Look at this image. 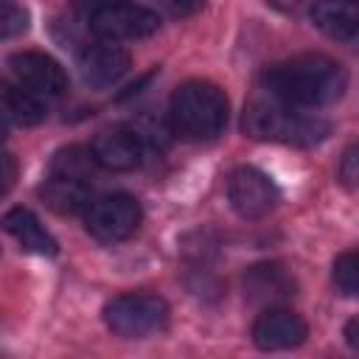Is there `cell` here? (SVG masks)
<instances>
[{
	"instance_id": "ac0fdd59",
	"label": "cell",
	"mask_w": 359,
	"mask_h": 359,
	"mask_svg": "<svg viewBox=\"0 0 359 359\" xmlns=\"http://www.w3.org/2000/svg\"><path fill=\"white\" fill-rule=\"evenodd\" d=\"M28 31V11L14 0H0V39H14Z\"/></svg>"
},
{
	"instance_id": "9a60e30c",
	"label": "cell",
	"mask_w": 359,
	"mask_h": 359,
	"mask_svg": "<svg viewBox=\"0 0 359 359\" xmlns=\"http://www.w3.org/2000/svg\"><path fill=\"white\" fill-rule=\"evenodd\" d=\"M39 194H42L45 205L53 208L56 213H76L90 205L87 182H76V180H65V177H50L39 188Z\"/></svg>"
},
{
	"instance_id": "d4e9b609",
	"label": "cell",
	"mask_w": 359,
	"mask_h": 359,
	"mask_svg": "<svg viewBox=\"0 0 359 359\" xmlns=\"http://www.w3.org/2000/svg\"><path fill=\"white\" fill-rule=\"evenodd\" d=\"M6 137V121H0V140Z\"/></svg>"
},
{
	"instance_id": "6da1fadb",
	"label": "cell",
	"mask_w": 359,
	"mask_h": 359,
	"mask_svg": "<svg viewBox=\"0 0 359 359\" xmlns=\"http://www.w3.org/2000/svg\"><path fill=\"white\" fill-rule=\"evenodd\" d=\"M348 79L339 62L323 53H300L283 65H275L264 76V90L292 107H325L334 104Z\"/></svg>"
},
{
	"instance_id": "603a6c76",
	"label": "cell",
	"mask_w": 359,
	"mask_h": 359,
	"mask_svg": "<svg viewBox=\"0 0 359 359\" xmlns=\"http://www.w3.org/2000/svg\"><path fill=\"white\" fill-rule=\"evenodd\" d=\"M266 6H272V8H278V11H297L306 0H264Z\"/></svg>"
},
{
	"instance_id": "3957f363",
	"label": "cell",
	"mask_w": 359,
	"mask_h": 359,
	"mask_svg": "<svg viewBox=\"0 0 359 359\" xmlns=\"http://www.w3.org/2000/svg\"><path fill=\"white\" fill-rule=\"evenodd\" d=\"M168 126L185 140H213L227 126V95L202 79L185 81L174 90L168 107Z\"/></svg>"
},
{
	"instance_id": "ffe728a7",
	"label": "cell",
	"mask_w": 359,
	"mask_h": 359,
	"mask_svg": "<svg viewBox=\"0 0 359 359\" xmlns=\"http://www.w3.org/2000/svg\"><path fill=\"white\" fill-rule=\"evenodd\" d=\"M14 180H17V160H14V154H0V199L11 191Z\"/></svg>"
},
{
	"instance_id": "7c38bea8",
	"label": "cell",
	"mask_w": 359,
	"mask_h": 359,
	"mask_svg": "<svg viewBox=\"0 0 359 359\" xmlns=\"http://www.w3.org/2000/svg\"><path fill=\"white\" fill-rule=\"evenodd\" d=\"M3 230L34 255H56V238L42 227V222L28 208H11L3 216Z\"/></svg>"
},
{
	"instance_id": "2e32d148",
	"label": "cell",
	"mask_w": 359,
	"mask_h": 359,
	"mask_svg": "<svg viewBox=\"0 0 359 359\" xmlns=\"http://www.w3.org/2000/svg\"><path fill=\"white\" fill-rule=\"evenodd\" d=\"M95 168L98 165L93 160V151L84 146L59 149L50 160V177H65V180H76V182H87Z\"/></svg>"
},
{
	"instance_id": "8fae6325",
	"label": "cell",
	"mask_w": 359,
	"mask_h": 359,
	"mask_svg": "<svg viewBox=\"0 0 359 359\" xmlns=\"http://www.w3.org/2000/svg\"><path fill=\"white\" fill-rule=\"evenodd\" d=\"M126 70H129V53L112 39L93 42L79 56V73L90 87H109Z\"/></svg>"
},
{
	"instance_id": "8992f818",
	"label": "cell",
	"mask_w": 359,
	"mask_h": 359,
	"mask_svg": "<svg viewBox=\"0 0 359 359\" xmlns=\"http://www.w3.org/2000/svg\"><path fill=\"white\" fill-rule=\"evenodd\" d=\"M227 199L241 219H264L278 205V188L264 171L241 165L227 180Z\"/></svg>"
},
{
	"instance_id": "277c9868",
	"label": "cell",
	"mask_w": 359,
	"mask_h": 359,
	"mask_svg": "<svg viewBox=\"0 0 359 359\" xmlns=\"http://www.w3.org/2000/svg\"><path fill=\"white\" fill-rule=\"evenodd\" d=\"M104 323L121 339H143L168 325V306L157 294H118L104 306Z\"/></svg>"
},
{
	"instance_id": "5bb4252c",
	"label": "cell",
	"mask_w": 359,
	"mask_h": 359,
	"mask_svg": "<svg viewBox=\"0 0 359 359\" xmlns=\"http://www.w3.org/2000/svg\"><path fill=\"white\" fill-rule=\"evenodd\" d=\"M42 118H45V107L34 93H28L22 84H11L0 79V121L17 126H36Z\"/></svg>"
},
{
	"instance_id": "5b68a950",
	"label": "cell",
	"mask_w": 359,
	"mask_h": 359,
	"mask_svg": "<svg viewBox=\"0 0 359 359\" xmlns=\"http://www.w3.org/2000/svg\"><path fill=\"white\" fill-rule=\"evenodd\" d=\"M140 205L129 194H107L84 208V227L98 241H123L140 224Z\"/></svg>"
},
{
	"instance_id": "9c48e42d",
	"label": "cell",
	"mask_w": 359,
	"mask_h": 359,
	"mask_svg": "<svg viewBox=\"0 0 359 359\" xmlns=\"http://www.w3.org/2000/svg\"><path fill=\"white\" fill-rule=\"evenodd\" d=\"M93 160L98 168L107 171H132L140 165L143 157V143L137 140V135L129 126H107L101 132H95L93 143H90Z\"/></svg>"
},
{
	"instance_id": "7402d4cb",
	"label": "cell",
	"mask_w": 359,
	"mask_h": 359,
	"mask_svg": "<svg viewBox=\"0 0 359 359\" xmlns=\"http://www.w3.org/2000/svg\"><path fill=\"white\" fill-rule=\"evenodd\" d=\"M115 3H123V0H76V6H79V8H81L87 17H93V14L104 11V8L115 6Z\"/></svg>"
},
{
	"instance_id": "7a4b0ae2",
	"label": "cell",
	"mask_w": 359,
	"mask_h": 359,
	"mask_svg": "<svg viewBox=\"0 0 359 359\" xmlns=\"http://www.w3.org/2000/svg\"><path fill=\"white\" fill-rule=\"evenodd\" d=\"M244 132L255 140H278L294 146H314L328 135L323 118L306 115L297 107L275 98L272 93H258L244 107Z\"/></svg>"
},
{
	"instance_id": "ba28073f",
	"label": "cell",
	"mask_w": 359,
	"mask_h": 359,
	"mask_svg": "<svg viewBox=\"0 0 359 359\" xmlns=\"http://www.w3.org/2000/svg\"><path fill=\"white\" fill-rule=\"evenodd\" d=\"M90 20V28L101 36V39H140V36H149L160 28V17L151 11V8H143V6H135L132 0H123V3H115L93 17Z\"/></svg>"
},
{
	"instance_id": "30bf717a",
	"label": "cell",
	"mask_w": 359,
	"mask_h": 359,
	"mask_svg": "<svg viewBox=\"0 0 359 359\" xmlns=\"http://www.w3.org/2000/svg\"><path fill=\"white\" fill-rule=\"evenodd\" d=\"M306 334H309V328H306L303 317L289 309H266L252 323V342L261 351L297 348L306 339Z\"/></svg>"
},
{
	"instance_id": "4fadbf2b",
	"label": "cell",
	"mask_w": 359,
	"mask_h": 359,
	"mask_svg": "<svg viewBox=\"0 0 359 359\" xmlns=\"http://www.w3.org/2000/svg\"><path fill=\"white\" fill-rule=\"evenodd\" d=\"M314 25L334 39H356L359 34V6L356 0H314L311 6Z\"/></svg>"
},
{
	"instance_id": "44dd1931",
	"label": "cell",
	"mask_w": 359,
	"mask_h": 359,
	"mask_svg": "<svg viewBox=\"0 0 359 359\" xmlns=\"http://www.w3.org/2000/svg\"><path fill=\"white\" fill-rule=\"evenodd\" d=\"M356 146H351L345 154H342V165H339V177H342V182L348 185V188H353L356 185Z\"/></svg>"
},
{
	"instance_id": "cb8c5ba5",
	"label": "cell",
	"mask_w": 359,
	"mask_h": 359,
	"mask_svg": "<svg viewBox=\"0 0 359 359\" xmlns=\"http://www.w3.org/2000/svg\"><path fill=\"white\" fill-rule=\"evenodd\" d=\"M356 325H359V320L353 317V320L348 323V328H345V337H348V345H351V348H359V337H356Z\"/></svg>"
},
{
	"instance_id": "e0dca14e",
	"label": "cell",
	"mask_w": 359,
	"mask_h": 359,
	"mask_svg": "<svg viewBox=\"0 0 359 359\" xmlns=\"http://www.w3.org/2000/svg\"><path fill=\"white\" fill-rule=\"evenodd\" d=\"M334 280H337L342 294H348V297L356 294V289H359V258H356L353 250L342 252L334 261Z\"/></svg>"
},
{
	"instance_id": "52a82bcc",
	"label": "cell",
	"mask_w": 359,
	"mask_h": 359,
	"mask_svg": "<svg viewBox=\"0 0 359 359\" xmlns=\"http://www.w3.org/2000/svg\"><path fill=\"white\" fill-rule=\"evenodd\" d=\"M8 65L17 84H22L36 98H59L67 93V73L53 56L42 50H17Z\"/></svg>"
},
{
	"instance_id": "d6986e66",
	"label": "cell",
	"mask_w": 359,
	"mask_h": 359,
	"mask_svg": "<svg viewBox=\"0 0 359 359\" xmlns=\"http://www.w3.org/2000/svg\"><path fill=\"white\" fill-rule=\"evenodd\" d=\"M157 6L163 11H168L171 17H188V14L199 11L205 6V0H157Z\"/></svg>"
}]
</instances>
